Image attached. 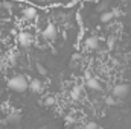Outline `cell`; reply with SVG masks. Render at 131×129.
<instances>
[{"instance_id": "3", "label": "cell", "mask_w": 131, "mask_h": 129, "mask_svg": "<svg viewBox=\"0 0 131 129\" xmlns=\"http://www.w3.org/2000/svg\"><path fill=\"white\" fill-rule=\"evenodd\" d=\"M18 41L21 46H29L32 43V35L29 32H20L18 33Z\"/></svg>"}, {"instance_id": "9", "label": "cell", "mask_w": 131, "mask_h": 129, "mask_svg": "<svg viewBox=\"0 0 131 129\" xmlns=\"http://www.w3.org/2000/svg\"><path fill=\"white\" fill-rule=\"evenodd\" d=\"M20 119H21V117H20V112H12V114H9V115H8V119H6V120H8L9 123H18V122H20Z\"/></svg>"}, {"instance_id": "15", "label": "cell", "mask_w": 131, "mask_h": 129, "mask_svg": "<svg viewBox=\"0 0 131 129\" xmlns=\"http://www.w3.org/2000/svg\"><path fill=\"white\" fill-rule=\"evenodd\" d=\"M44 103H46V105H53V103H55V99H53V97H47V99L44 100Z\"/></svg>"}, {"instance_id": "20", "label": "cell", "mask_w": 131, "mask_h": 129, "mask_svg": "<svg viewBox=\"0 0 131 129\" xmlns=\"http://www.w3.org/2000/svg\"><path fill=\"white\" fill-rule=\"evenodd\" d=\"M0 111H2V108H0Z\"/></svg>"}, {"instance_id": "5", "label": "cell", "mask_w": 131, "mask_h": 129, "mask_svg": "<svg viewBox=\"0 0 131 129\" xmlns=\"http://www.w3.org/2000/svg\"><path fill=\"white\" fill-rule=\"evenodd\" d=\"M23 15H25L28 20H32V18L37 17V9L32 8V6H28V8H25V9H23Z\"/></svg>"}, {"instance_id": "8", "label": "cell", "mask_w": 131, "mask_h": 129, "mask_svg": "<svg viewBox=\"0 0 131 129\" xmlns=\"http://www.w3.org/2000/svg\"><path fill=\"white\" fill-rule=\"evenodd\" d=\"M85 85H87L90 90H101V85H99V82L96 79H89V81L85 82Z\"/></svg>"}, {"instance_id": "10", "label": "cell", "mask_w": 131, "mask_h": 129, "mask_svg": "<svg viewBox=\"0 0 131 129\" xmlns=\"http://www.w3.org/2000/svg\"><path fill=\"white\" fill-rule=\"evenodd\" d=\"M113 17H114V15H113V12L105 11V12H102V14H101V21H102V23H107V21H110Z\"/></svg>"}, {"instance_id": "11", "label": "cell", "mask_w": 131, "mask_h": 129, "mask_svg": "<svg viewBox=\"0 0 131 129\" xmlns=\"http://www.w3.org/2000/svg\"><path fill=\"white\" fill-rule=\"evenodd\" d=\"M37 70H38V73H40V74H46V73H47V71H46V68H44V65L40 64V62L37 64Z\"/></svg>"}, {"instance_id": "19", "label": "cell", "mask_w": 131, "mask_h": 129, "mask_svg": "<svg viewBox=\"0 0 131 129\" xmlns=\"http://www.w3.org/2000/svg\"><path fill=\"white\" fill-rule=\"evenodd\" d=\"M0 8H2V2H0Z\"/></svg>"}, {"instance_id": "18", "label": "cell", "mask_w": 131, "mask_h": 129, "mask_svg": "<svg viewBox=\"0 0 131 129\" xmlns=\"http://www.w3.org/2000/svg\"><path fill=\"white\" fill-rule=\"evenodd\" d=\"M95 128H96V125H95V123H90V125L87 126V129H95Z\"/></svg>"}, {"instance_id": "17", "label": "cell", "mask_w": 131, "mask_h": 129, "mask_svg": "<svg viewBox=\"0 0 131 129\" xmlns=\"http://www.w3.org/2000/svg\"><path fill=\"white\" fill-rule=\"evenodd\" d=\"M107 103H108V105H113V103H114V99H113V97L107 99Z\"/></svg>"}, {"instance_id": "4", "label": "cell", "mask_w": 131, "mask_h": 129, "mask_svg": "<svg viewBox=\"0 0 131 129\" xmlns=\"http://www.w3.org/2000/svg\"><path fill=\"white\" fill-rule=\"evenodd\" d=\"M44 36H46L47 40H53V38L57 36V28H55L53 24H49V26L46 28V31H44Z\"/></svg>"}, {"instance_id": "14", "label": "cell", "mask_w": 131, "mask_h": 129, "mask_svg": "<svg viewBox=\"0 0 131 129\" xmlns=\"http://www.w3.org/2000/svg\"><path fill=\"white\" fill-rule=\"evenodd\" d=\"M17 58H18V53H11L9 61H11V62H15V61H17Z\"/></svg>"}, {"instance_id": "13", "label": "cell", "mask_w": 131, "mask_h": 129, "mask_svg": "<svg viewBox=\"0 0 131 129\" xmlns=\"http://www.w3.org/2000/svg\"><path fill=\"white\" fill-rule=\"evenodd\" d=\"M2 6H3V8H6V9H11V8H12V3H11V2H8V0H5V2H2Z\"/></svg>"}, {"instance_id": "2", "label": "cell", "mask_w": 131, "mask_h": 129, "mask_svg": "<svg viewBox=\"0 0 131 129\" xmlns=\"http://www.w3.org/2000/svg\"><path fill=\"white\" fill-rule=\"evenodd\" d=\"M130 93V85L128 84H121V85H116L114 90H113V96L114 97H125Z\"/></svg>"}, {"instance_id": "12", "label": "cell", "mask_w": 131, "mask_h": 129, "mask_svg": "<svg viewBox=\"0 0 131 129\" xmlns=\"http://www.w3.org/2000/svg\"><path fill=\"white\" fill-rule=\"evenodd\" d=\"M72 96H73V99H78V97H79V88H78V87H75V88H73Z\"/></svg>"}, {"instance_id": "6", "label": "cell", "mask_w": 131, "mask_h": 129, "mask_svg": "<svg viewBox=\"0 0 131 129\" xmlns=\"http://www.w3.org/2000/svg\"><path fill=\"white\" fill-rule=\"evenodd\" d=\"M29 87H31V90L35 91V93H40V91L43 90V84H41V81H38V79H34L32 82L29 84Z\"/></svg>"}, {"instance_id": "7", "label": "cell", "mask_w": 131, "mask_h": 129, "mask_svg": "<svg viewBox=\"0 0 131 129\" xmlns=\"http://www.w3.org/2000/svg\"><path fill=\"white\" fill-rule=\"evenodd\" d=\"M85 46H87L89 49H96V47H98V38H96V36L87 38V40H85Z\"/></svg>"}, {"instance_id": "16", "label": "cell", "mask_w": 131, "mask_h": 129, "mask_svg": "<svg viewBox=\"0 0 131 129\" xmlns=\"http://www.w3.org/2000/svg\"><path fill=\"white\" fill-rule=\"evenodd\" d=\"M105 8H107V3H104V2H102V3H99V5H98V9H99V11H104Z\"/></svg>"}, {"instance_id": "1", "label": "cell", "mask_w": 131, "mask_h": 129, "mask_svg": "<svg viewBox=\"0 0 131 129\" xmlns=\"http://www.w3.org/2000/svg\"><path fill=\"white\" fill-rule=\"evenodd\" d=\"M8 87H9L12 91L23 93V91H26V90L29 88V84H28V81H26V78H25V76L17 74V76L11 78V79L8 81Z\"/></svg>"}]
</instances>
